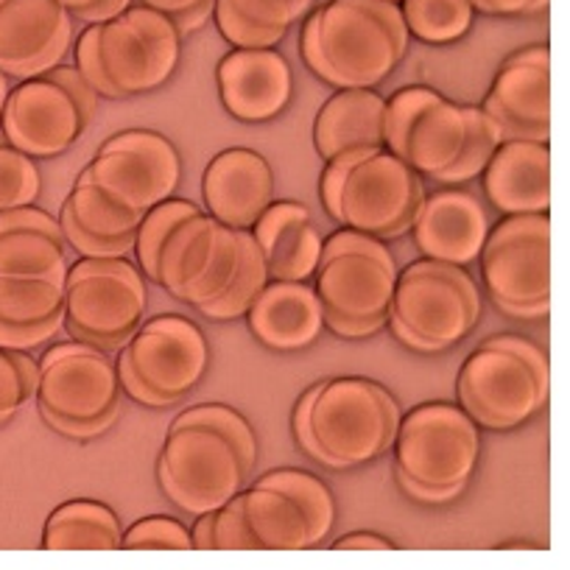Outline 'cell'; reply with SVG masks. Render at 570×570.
I'll return each instance as SVG.
<instances>
[{
  "mask_svg": "<svg viewBox=\"0 0 570 570\" xmlns=\"http://www.w3.org/2000/svg\"><path fill=\"white\" fill-rule=\"evenodd\" d=\"M409 29L389 0H331L308 14L299 53L311 73L336 90L377 87L409 51Z\"/></svg>",
  "mask_w": 570,
  "mask_h": 570,
  "instance_id": "6da1fadb",
  "label": "cell"
},
{
  "mask_svg": "<svg viewBox=\"0 0 570 570\" xmlns=\"http://www.w3.org/2000/svg\"><path fill=\"white\" fill-rule=\"evenodd\" d=\"M400 420L403 411L386 386L370 377H333L299 397L294 436L314 462L350 470L386 456Z\"/></svg>",
  "mask_w": 570,
  "mask_h": 570,
  "instance_id": "7a4b0ae2",
  "label": "cell"
},
{
  "mask_svg": "<svg viewBox=\"0 0 570 570\" xmlns=\"http://www.w3.org/2000/svg\"><path fill=\"white\" fill-rule=\"evenodd\" d=\"M320 194L333 222L389 240L411 229L425 199V185L386 146H372L331 157Z\"/></svg>",
  "mask_w": 570,
  "mask_h": 570,
  "instance_id": "3957f363",
  "label": "cell"
},
{
  "mask_svg": "<svg viewBox=\"0 0 570 570\" xmlns=\"http://www.w3.org/2000/svg\"><path fill=\"white\" fill-rule=\"evenodd\" d=\"M392 448L400 487L422 503H448L475 475L481 431L459 403H425L403 414Z\"/></svg>",
  "mask_w": 570,
  "mask_h": 570,
  "instance_id": "277c9868",
  "label": "cell"
},
{
  "mask_svg": "<svg viewBox=\"0 0 570 570\" xmlns=\"http://www.w3.org/2000/svg\"><path fill=\"white\" fill-rule=\"evenodd\" d=\"M325 308V331L342 338H366L386 327L397 283V261L386 240L358 229H338L322 246L314 272Z\"/></svg>",
  "mask_w": 570,
  "mask_h": 570,
  "instance_id": "5b68a950",
  "label": "cell"
},
{
  "mask_svg": "<svg viewBox=\"0 0 570 570\" xmlns=\"http://www.w3.org/2000/svg\"><path fill=\"white\" fill-rule=\"evenodd\" d=\"M551 394L548 355L523 336H492L462 364L459 405L487 431H514L534 420Z\"/></svg>",
  "mask_w": 570,
  "mask_h": 570,
  "instance_id": "8992f818",
  "label": "cell"
},
{
  "mask_svg": "<svg viewBox=\"0 0 570 570\" xmlns=\"http://www.w3.org/2000/svg\"><path fill=\"white\" fill-rule=\"evenodd\" d=\"M481 308L468 268L422 257L397 272L386 327L414 353H448L475 331Z\"/></svg>",
  "mask_w": 570,
  "mask_h": 570,
  "instance_id": "52a82bcc",
  "label": "cell"
},
{
  "mask_svg": "<svg viewBox=\"0 0 570 570\" xmlns=\"http://www.w3.org/2000/svg\"><path fill=\"white\" fill-rule=\"evenodd\" d=\"M37 409L57 434L96 440L118 420L120 381L107 350L73 338L53 344L40 358Z\"/></svg>",
  "mask_w": 570,
  "mask_h": 570,
  "instance_id": "ba28073f",
  "label": "cell"
},
{
  "mask_svg": "<svg viewBox=\"0 0 570 570\" xmlns=\"http://www.w3.org/2000/svg\"><path fill=\"white\" fill-rule=\"evenodd\" d=\"M149 279L126 257H81L65 277V331L101 350H120L142 325Z\"/></svg>",
  "mask_w": 570,
  "mask_h": 570,
  "instance_id": "9c48e42d",
  "label": "cell"
},
{
  "mask_svg": "<svg viewBox=\"0 0 570 570\" xmlns=\"http://www.w3.org/2000/svg\"><path fill=\"white\" fill-rule=\"evenodd\" d=\"M492 305L514 320L551 311V218L548 213L507 216L487 233L479 255Z\"/></svg>",
  "mask_w": 570,
  "mask_h": 570,
  "instance_id": "30bf717a",
  "label": "cell"
},
{
  "mask_svg": "<svg viewBox=\"0 0 570 570\" xmlns=\"http://www.w3.org/2000/svg\"><path fill=\"white\" fill-rule=\"evenodd\" d=\"M252 470L233 442L205 425L168 428L157 459V481L168 501L185 514H207L233 501L249 484Z\"/></svg>",
  "mask_w": 570,
  "mask_h": 570,
  "instance_id": "8fae6325",
  "label": "cell"
},
{
  "mask_svg": "<svg viewBox=\"0 0 570 570\" xmlns=\"http://www.w3.org/2000/svg\"><path fill=\"white\" fill-rule=\"evenodd\" d=\"M468 142L464 104L451 101L431 87H403L383 109V146L409 163L420 177L440 183L462 157Z\"/></svg>",
  "mask_w": 570,
  "mask_h": 570,
  "instance_id": "7c38bea8",
  "label": "cell"
},
{
  "mask_svg": "<svg viewBox=\"0 0 570 570\" xmlns=\"http://www.w3.org/2000/svg\"><path fill=\"white\" fill-rule=\"evenodd\" d=\"M96 26L98 62L120 98L142 96L174 79L185 37L168 14L140 3Z\"/></svg>",
  "mask_w": 570,
  "mask_h": 570,
  "instance_id": "4fadbf2b",
  "label": "cell"
},
{
  "mask_svg": "<svg viewBox=\"0 0 570 570\" xmlns=\"http://www.w3.org/2000/svg\"><path fill=\"white\" fill-rule=\"evenodd\" d=\"M85 174L107 199L142 216L177 194L183 157L160 131L126 129L101 142Z\"/></svg>",
  "mask_w": 570,
  "mask_h": 570,
  "instance_id": "5bb4252c",
  "label": "cell"
},
{
  "mask_svg": "<svg viewBox=\"0 0 570 570\" xmlns=\"http://www.w3.org/2000/svg\"><path fill=\"white\" fill-rule=\"evenodd\" d=\"M238 229L199 210L168 233L157 257L155 283L174 299L199 311L227 288L238 268Z\"/></svg>",
  "mask_w": 570,
  "mask_h": 570,
  "instance_id": "9a60e30c",
  "label": "cell"
},
{
  "mask_svg": "<svg viewBox=\"0 0 570 570\" xmlns=\"http://www.w3.org/2000/svg\"><path fill=\"white\" fill-rule=\"evenodd\" d=\"M135 375L168 405L188 397L210 370V344L196 322L163 314L142 322L120 347Z\"/></svg>",
  "mask_w": 570,
  "mask_h": 570,
  "instance_id": "2e32d148",
  "label": "cell"
},
{
  "mask_svg": "<svg viewBox=\"0 0 570 570\" xmlns=\"http://www.w3.org/2000/svg\"><path fill=\"white\" fill-rule=\"evenodd\" d=\"M90 118L68 87L51 76H35L12 87L0 109V135L35 160H51L73 149Z\"/></svg>",
  "mask_w": 570,
  "mask_h": 570,
  "instance_id": "e0dca14e",
  "label": "cell"
},
{
  "mask_svg": "<svg viewBox=\"0 0 570 570\" xmlns=\"http://www.w3.org/2000/svg\"><path fill=\"white\" fill-rule=\"evenodd\" d=\"M481 107L503 140H551V48L542 42L509 53Z\"/></svg>",
  "mask_w": 570,
  "mask_h": 570,
  "instance_id": "ac0fdd59",
  "label": "cell"
},
{
  "mask_svg": "<svg viewBox=\"0 0 570 570\" xmlns=\"http://www.w3.org/2000/svg\"><path fill=\"white\" fill-rule=\"evenodd\" d=\"M73 48V14L59 0L0 3V70L12 81L46 76Z\"/></svg>",
  "mask_w": 570,
  "mask_h": 570,
  "instance_id": "d6986e66",
  "label": "cell"
},
{
  "mask_svg": "<svg viewBox=\"0 0 570 570\" xmlns=\"http://www.w3.org/2000/svg\"><path fill=\"white\" fill-rule=\"evenodd\" d=\"M224 109L240 124H268L294 98L292 65L277 48H235L216 68Z\"/></svg>",
  "mask_w": 570,
  "mask_h": 570,
  "instance_id": "ffe728a7",
  "label": "cell"
},
{
  "mask_svg": "<svg viewBox=\"0 0 570 570\" xmlns=\"http://www.w3.org/2000/svg\"><path fill=\"white\" fill-rule=\"evenodd\" d=\"M409 233L416 249L431 261L468 266L479 261L484 249L490 216L479 196L451 185L436 194H425Z\"/></svg>",
  "mask_w": 570,
  "mask_h": 570,
  "instance_id": "44dd1931",
  "label": "cell"
},
{
  "mask_svg": "<svg viewBox=\"0 0 570 570\" xmlns=\"http://www.w3.org/2000/svg\"><path fill=\"white\" fill-rule=\"evenodd\" d=\"M205 210L233 229H249L274 202V171L257 151L235 146L213 157L202 177Z\"/></svg>",
  "mask_w": 570,
  "mask_h": 570,
  "instance_id": "7402d4cb",
  "label": "cell"
},
{
  "mask_svg": "<svg viewBox=\"0 0 570 570\" xmlns=\"http://www.w3.org/2000/svg\"><path fill=\"white\" fill-rule=\"evenodd\" d=\"M249 333L274 353H299L325 333V308L314 285L294 279H268L246 311Z\"/></svg>",
  "mask_w": 570,
  "mask_h": 570,
  "instance_id": "603a6c76",
  "label": "cell"
},
{
  "mask_svg": "<svg viewBox=\"0 0 570 570\" xmlns=\"http://www.w3.org/2000/svg\"><path fill=\"white\" fill-rule=\"evenodd\" d=\"M490 205L503 216L551 210V149L537 140H503L481 171Z\"/></svg>",
  "mask_w": 570,
  "mask_h": 570,
  "instance_id": "cb8c5ba5",
  "label": "cell"
},
{
  "mask_svg": "<svg viewBox=\"0 0 570 570\" xmlns=\"http://www.w3.org/2000/svg\"><path fill=\"white\" fill-rule=\"evenodd\" d=\"M268 279H294L305 283L320 266L325 238L316 229L314 216L299 202H272L249 227Z\"/></svg>",
  "mask_w": 570,
  "mask_h": 570,
  "instance_id": "d4e9b609",
  "label": "cell"
},
{
  "mask_svg": "<svg viewBox=\"0 0 570 570\" xmlns=\"http://www.w3.org/2000/svg\"><path fill=\"white\" fill-rule=\"evenodd\" d=\"M383 109L386 98L375 92V87H350L327 98L314 124L320 157L331 160L350 149L383 146Z\"/></svg>",
  "mask_w": 570,
  "mask_h": 570,
  "instance_id": "484cf974",
  "label": "cell"
},
{
  "mask_svg": "<svg viewBox=\"0 0 570 570\" xmlns=\"http://www.w3.org/2000/svg\"><path fill=\"white\" fill-rule=\"evenodd\" d=\"M240 498L246 523L261 551H311L325 542L316 534L303 503L266 475H261L255 484H246Z\"/></svg>",
  "mask_w": 570,
  "mask_h": 570,
  "instance_id": "4316f807",
  "label": "cell"
},
{
  "mask_svg": "<svg viewBox=\"0 0 570 570\" xmlns=\"http://www.w3.org/2000/svg\"><path fill=\"white\" fill-rule=\"evenodd\" d=\"M120 520L101 501H68L53 509L42 529L46 551H120Z\"/></svg>",
  "mask_w": 570,
  "mask_h": 570,
  "instance_id": "83f0119b",
  "label": "cell"
},
{
  "mask_svg": "<svg viewBox=\"0 0 570 570\" xmlns=\"http://www.w3.org/2000/svg\"><path fill=\"white\" fill-rule=\"evenodd\" d=\"M68 244L40 229H12L0 235V277L68 274Z\"/></svg>",
  "mask_w": 570,
  "mask_h": 570,
  "instance_id": "f1b7e54d",
  "label": "cell"
},
{
  "mask_svg": "<svg viewBox=\"0 0 570 570\" xmlns=\"http://www.w3.org/2000/svg\"><path fill=\"white\" fill-rule=\"evenodd\" d=\"M65 277L68 274H42V277H0V322L35 325L65 311Z\"/></svg>",
  "mask_w": 570,
  "mask_h": 570,
  "instance_id": "f546056e",
  "label": "cell"
},
{
  "mask_svg": "<svg viewBox=\"0 0 570 570\" xmlns=\"http://www.w3.org/2000/svg\"><path fill=\"white\" fill-rule=\"evenodd\" d=\"M405 29L425 46H451L473 29L475 9L470 0H400Z\"/></svg>",
  "mask_w": 570,
  "mask_h": 570,
  "instance_id": "4dcf8cb0",
  "label": "cell"
},
{
  "mask_svg": "<svg viewBox=\"0 0 570 570\" xmlns=\"http://www.w3.org/2000/svg\"><path fill=\"white\" fill-rule=\"evenodd\" d=\"M238 240H240V257H238V268H235L233 279H229L227 288H224L213 303L202 305L199 308V314L210 322H229V320H240V316H246L249 305L255 303L257 294H261L268 283L266 261H263L261 249H257L249 229H238Z\"/></svg>",
  "mask_w": 570,
  "mask_h": 570,
  "instance_id": "1f68e13d",
  "label": "cell"
},
{
  "mask_svg": "<svg viewBox=\"0 0 570 570\" xmlns=\"http://www.w3.org/2000/svg\"><path fill=\"white\" fill-rule=\"evenodd\" d=\"M62 207L70 213V218H73L85 233L104 240L135 238L137 224H140L142 218L140 213L124 210V207L115 205L112 199H107V196L87 179L85 171L79 174V179H76L73 190H70V196L65 199Z\"/></svg>",
  "mask_w": 570,
  "mask_h": 570,
  "instance_id": "d6a6232c",
  "label": "cell"
},
{
  "mask_svg": "<svg viewBox=\"0 0 570 570\" xmlns=\"http://www.w3.org/2000/svg\"><path fill=\"white\" fill-rule=\"evenodd\" d=\"M464 112H468V142H464L462 157L442 174L440 185H464L481 177L490 157L503 142L501 126L484 112L481 104H464Z\"/></svg>",
  "mask_w": 570,
  "mask_h": 570,
  "instance_id": "836d02e7",
  "label": "cell"
},
{
  "mask_svg": "<svg viewBox=\"0 0 570 570\" xmlns=\"http://www.w3.org/2000/svg\"><path fill=\"white\" fill-rule=\"evenodd\" d=\"M202 207L194 205L188 199H166L160 205H155L151 210L142 213L140 224H137V233H135V252H137V261H140V272L146 274L149 283L157 279V257H160L163 244H166L168 233L177 227L183 218L194 216L199 213Z\"/></svg>",
  "mask_w": 570,
  "mask_h": 570,
  "instance_id": "e575fe53",
  "label": "cell"
},
{
  "mask_svg": "<svg viewBox=\"0 0 570 570\" xmlns=\"http://www.w3.org/2000/svg\"><path fill=\"white\" fill-rule=\"evenodd\" d=\"M268 481H274L277 487H283L285 492H292L299 503H303L305 514L314 523L316 534L322 540H327L336 525V498H333L331 487L320 479V475L308 473V470H294V468H283V470H272L266 473Z\"/></svg>",
  "mask_w": 570,
  "mask_h": 570,
  "instance_id": "d590c367",
  "label": "cell"
},
{
  "mask_svg": "<svg viewBox=\"0 0 570 570\" xmlns=\"http://www.w3.org/2000/svg\"><path fill=\"white\" fill-rule=\"evenodd\" d=\"M174 425H205L216 434H222L224 440L233 442V448L238 451V456L244 459L246 468H255L257 464V436L252 431L249 420H246L240 411L229 409L222 403H205V405H190L183 414L174 420Z\"/></svg>",
  "mask_w": 570,
  "mask_h": 570,
  "instance_id": "8d00e7d4",
  "label": "cell"
},
{
  "mask_svg": "<svg viewBox=\"0 0 570 570\" xmlns=\"http://www.w3.org/2000/svg\"><path fill=\"white\" fill-rule=\"evenodd\" d=\"M42 194V177L35 157L14 149L7 137L0 135V213L12 207L35 205Z\"/></svg>",
  "mask_w": 570,
  "mask_h": 570,
  "instance_id": "74e56055",
  "label": "cell"
},
{
  "mask_svg": "<svg viewBox=\"0 0 570 570\" xmlns=\"http://www.w3.org/2000/svg\"><path fill=\"white\" fill-rule=\"evenodd\" d=\"M40 381V361L31 353L0 347V425L12 422L26 403L35 397Z\"/></svg>",
  "mask_w": 570,
  "mask_h": 570,
  "instance_id": "f35d334b",
  "label": "cell"
},
{
  "mask_svg": "<svg viewBox=\"0 0 570 570\" xmlns=\"http://www.w3.org/2000/svg\"><path fill=\"white\" fill-rule=\"evenodd\" d=\"M120 551H194V542L188 525L166 514H155L137 520L124 531Z\"/></svg>",
  "mask_w": 570,
  "mask_h": 570,
  "instance_id": "ab89813d",
  "label": "cell"
},
{
  "mask_svg": "<svg viewBox=\"0 0 570 570\" xmlns=\"http://www.w3.org/2000/svg\"><path fill=\"white\" fill-rule=\"evenodd\" d=\"M213 20L218 26V35L233 48H277L288 31L261 29L249 23L240 12L229 7V0H213Z\"/></svg>",
  "mask_w": 570,
  "mask_h": 570,
  "instance_id": "60d3db41",
  "label": "cell"
},
{
  "mask_svg": "<svg viewBox=\"0 0 570 570\" xmlns=\"http://www.w3.org/2000/svg\"><path fill=\"white\" fill-rule=\"evenodd\" d=\"M213 551H261L246 523L240 492L213 512Z\"/></svg>",
  "mask_w": 570,
  "mask_h": 570,
  "instance_id": "b9f144b4",
  "label": "cell"
},
{
  "mask_svg": "<svg viewBox=\"0 0 570 570\" xmlns=\"http://www.w3.org/2000/svg\"><path fill=\"white\" fill-rule=\"evenodd\" d=\"M59 227H62V238L68 249H76L81 257H126L135 249V238H118V240H104L96 235L85 233L79 224L70 218V213L59 210Z\"/></svg>",
  "mask_w": 570,
  "mask_h": 570,
  "instance_id": "7bdbcfd3",
  "label": "cell"
},
{
  "mask_svg": "<svg viewBox=\"0 0 570 570\" xmlns=\"http://www.w3.org/2000/svg\"><path fill=\"white\" fill-rule=\"evenodd\" d=\"M65 325L62 314L51 316L46 322H35V325H14V322H0V347L3 350H20V353H31V350H42L57 338V333Z\"/></svg>",
  "mask_w": 570,
  "mask_h": 570,
  "instance_id": "ee69618b",
  "label": "cell"
},
{
  "mask_svg": "<svg viewBox=\"0 0 570 570\" xmlns=\"http://www.w3.org/2000/svg\"><path fill=\"white\" fill-rule=\"evenodd\" d=\"M229 7L261 29L288 31L303 18V12L288 0H229Z\"/></svg>",
  "mask_w": 570,
  "mask_h": 570,
  "instance_id": "f6af8a7d",
  "label": "cell"
},
{
  "mask_svg": "<svg viewBox=\"0 0 570 570\" xmlns=\"http://www.w3.org/2000/svg\"><path fill=\"white\" fill-rule=\"evenodd\" d=\"M73 68L85 76V81L98 92V96L118 101L120 98L118 90L109 85L107 76H104V70H101V62H98V26L96 23H87V29L81 31L79 40H76V65Z\"/></svg>",
  "mask_w": 570,
  "mask_h": 570,
  "instance_id": "bcb514c9",
  "label": "cell"
},
{
  "mask_svg": "<svg viewBox=\"0 0 570 570\" xmlns=\"http://www.w3.org/2000/svg\"><path fill=\"white\" fill-rule=\"evenodd\" d=\"M12 229H40V233L53 235V238H62V227H59V218L51 213L40 210L35 205L12 207V210L0 213V235L12 233Z\"/></svg>",
  "mask_w": 570,
  "mask_h": 570,
  "instance_id": "7dc6e473",
  "label": "cell"
},
{
  "mask_svg": "<svg viewBox=\"0 0 570 570\" xmlns=\"http://www.w3.org/2000/svg\"><path fill=\"white\" fill-rule=\"evenodd\" d=\"M479 14L490 18H531L546 12L551 0H470Z\"/></svg>",
  "mask_w": 570,
  "mask_h": 570,
  "instance_id": "c3c4849f",
  "label": "cell"
},
{
  "mask_svg": "<svg viewBox=\"0 0 570 570\" xmlns=\"http://www.w3.org/2000/svg\"><path fill=\"white\" fill-rule=\"evenodd\" d=\"M46 76H51L53 81H59V85H62V87H68L70 96H73L76 101H79V107L85 109L87 118H92V115H96L98 92L92 90L90 85H87L85 76H81L79 70H76V68H65V65H57V68L48 70Z\"/></svg>",
  "mask_w": 570,
  "mask_h": 570,
  "instance_id": "681fc988",
  "label": "cell"
},
{
  "mask_svg": "<svg viewBox=\"0 0 570 570\" xmlns=\"http://www.w3.org/2000/svg\"><path fill=\"white\" fill-rule=\"evenodd\" d=\"M115 370H118V381H120V392L129 394L135 403L140 405H149V409H168L166 400L160 397V394L151 392L146 383L140 381V377L135 375V370L129 366V361H126L124 353H118V364H115Z\"/></svg>",
  "mask_w": 570,
  "mask_h": 570,
  "instance_id": "f907efd6",
  "label": "cell"
},
{
  "mask_svg": "<svg viewBox=\"0 0 570 570\" xmlns=\"http://www.w3.org/2000/svg\"><path fill=\"white\" fill-rule=\"evenodd\" d=\"M331 548L333 551H397L392 540L370 534V531H355V534L338 537Z\"/></svg>",
  "mask_w": 570,
  "mask_h": 570,
  "instance_id": "816d5d0a",
  "label": "cell"
},
{
  "mask_svg": "<svg viewBox=\"0 0 570 570\" xmlns=\"http://www.w3.org/2000/svg\"><path fill=\"white\" fill-rule=\"evenodd\" d=\"M131 7V0H96L90 9L73 14V20H85V23H107L115 14L126 12Z\"/></svg>",
  "mask_w": 570,
  "mask_h": 570,
  "instance_id": "f5cc1de1",
  "label": "cell"
},
{
  "mask_svg": "<svg viewBox=\"0 0 570 570\" xmlns=\"http://www.w3.org/2000/svg\"><path fill=\"white\" fill-rule=\"evenodd\" d=\"M210 18H213V0H202V3H196L194 9H188V12L177 14V18H171V20H174V26H177L179 35L188 37V35H194V31H199Z\"/></svg>",
  "mask_w": 570,
  "mask_h": 570,
  "instance_id": "db71d44e",
  "label": "cell"
},
{
  "mask_svg": "<svg viewBox=\"0 0 570 570\" xmlns=\"http://www.w3.org/2000/svg\"><path fill=\"white\" fill-rule=\"evenodd\" d=\"M190 542H194V551H213V512L196 514Z\"/></svg>",
  "mask_w": 570,
  "mask_h": 570,
  "instance_id": "11a10c76",
  "label": "cell"
},
{
  "mask_svg": "<svg viewBox=\"0 0 570 570\" xmlns=\"http://www.w3.org/2000/svg\"><path fill=\"white\" fill-rule=\"evenodd\" d=\"M142 7L149 9H157V12L168 14V18H177V14L188 12V9H194L196 3H202V0H140Z\"/></svg>",
  "mask_w": 570,
  "mask_h": 570,
  "instance_id": "9f6ffc18",
  "label": "cell"
},
{
  "mask_svg": "<svg viewBox=\"0 0 570 570\" xmlns=\"http://www.w3.org/2000/svg\"><path fill=\"white\" fill-rule=\"evenodd\" d=\"M59 3H62L70 14H79V12H85V9H90L96 0H59Z\"/></svg>",
  "mask_w": 570,
  "mask_h": 570,
  "instance_id": "6f0895ef",
  "label": "cell"
},
{
  "mask_svg": "<svg viewBox=\"0 0 570 570\" xmlns=\"http://www.w3.org/2000/svg\"><path fill=\"white\" fill-rule=\"evenodd\" d=\"M9 76L3 73V70H0V109H3V104H7V96H9V90H12V87H9Z\"/></svg>",
  "mask_w": 570,
  "mask_h": 570,
  "instance_id": "680465c9",
  "label": "cell"
},
{
  "mask_svg": "<svg viewBox=\"0 0 570 570\" xmlns=\"http://www.w3.org/2000/svg\"><path fill=\"white\" fill-rule=\"evenodd\" d=\"M288 3H294V7H297L303 14H308L311 9H314V0H288Z\"/></svg>",
  "mask_w": 570,
  "mask_h": 570,
  "instance_id": "91938a15",
  "label": "cell"
},
{
  "mask_svg": "<svg viewBox=\"0 0 570 570\" xmlns=\"http://www.w3.org/2000/svg\"><path fill=\"white\" fill-rule=\"evenodd\" d=\"M389 3H400V0H389Z\"/></svg>",
  "mask_w": 570,
  "mask_h": 570,
  "instance_id": "94428289",
  "label": "cell"
},
{
  "mask_svg": "<svg viewBox=\"0 0 570 570\" xmlns=\"http://www.w3.org/2000/svg\"><path fill=\"white\" fill-rule=\"evenodd\" d=\"M0 3H7V0H0Z\"/></svg>",
  "mask_w": 570,
  "mask_h": 570,
  "instance_id": "6125c7cd",
  "label": "cell"
}]
</instances>
